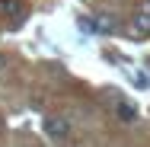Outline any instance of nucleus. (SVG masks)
<instances>
[{
  "label": "nucleus",
  "mask_w": 150,
  "mask_h": 147,
  "mask_svg": "<svg viewBox=\"0 0 150 147\" xmlns=\"http://www.w3.org/2000/svg\"><path fill=\"white\" fill-rule=\"evenodd\" d=\"M80 29H83V32H96V26H93V19H86V16H80Z\"/></svg>",
  "instance_id": "nucleus-6"
},
{
  "label": "nucleus",
  "mask_w": 150,
  "mask_h": 147,
  "mask_svg": "<svg viewBox=\"0 0 150 147\" xmlns=\"http://www.w3.org/2000/svg\"><path fill=\"white\" fill-rule=\"evenodd\" d=\"M134 83H137V87H141V89H144V87H150V80H147V77H144V74H137V77H134Z\"/></svg>",
  "instance_id": "nucleus-7"
},
{
  "label": "nucleus",
  "mask_w": 150,
  "mask_h": 147,
  "mask_svg": "<svg viewBox=\"0 0 150 147\" xmlns=\"http://www.w3.org/2000/svg\"><path fill=\"white\" fill-rule=\"evenodd\" d=\"M0 13L10 16V19H19L23 16V0H0Z\"/></svg>",
  "instance_id": "nucleus-3"
},
{
  "label": "nucleus",
  "mask_w": 150,
  "mask_h": 147,
  "mask_svg": "<svg viewBox=\"0 0 150 147\" xmlns=\"http://www.w3.org/2000/svg\"><path fill=\"white\" fill-rule=\"evenodd\" d=\"M3 67H6V58H3V55H0V70H3Z\"/></svg>",
  "instance_id": "nucleus-8"
},
{
  "label": "nucleus",
  "mask_w": 150,
  "mask_h": 147,
  "mask_svg": "<svg viewBox=\"0 0 150 147\" xmlns=\"http://www.w3.org/2000/svg\"><path fill=\"white\" fill-rule=\"evenodd\" d=\"M115 115H118L121 121H134V118H137V109H134L128 99H121L118 106H115Z\"/></svg>",
  "instance_id": "nucleus-5"
},
{
  "label": "nucleus",
  "mask_w": 150,
  "mask_h": 147,
  "mask_svg": "<svg viewBox=\"0 0 150 147\" xmlns=\"http://www.w3.org/2000/svg\"><path fill=\"white\" fill-rule=\"evenodd\" d=\"M93 26H96V32L109 35V32H115V29H118V19H115V16H109V13H99V16L93 19Z\"/></svg>",
  "instance_id": "nucleus-2"
},
{
  "label": "nucleus",
  "mask_w": 150,
  "mask_h": 147,
  "mask_svg": "<svg viewBox=\"0 0 150 147\" xmlns=\"http://www.w3.org/2000/svg\"><path fill=\"white\" fill-rule=\"evenodd\" d=\"M131 26H134V35H137V38L150 35V13H137V16L131 19Z\"/></svg>",
  "instance_id": "nucleus-4"
},
{
  "label": "nucleus",
  "mask_w": 150,
  "mask_h": 147,
  "mask_svg": "<svg viewBox=\"0 0 150 147\" xmlns=\"http://www.w3.org/2000/svg\"><path fill=\"white\" fill-rule=\"evenodd\" d=\"M42 128H45V138H51V141H67L74 125H70L67 115H45Z\"/></svg>",
  "instance_id": "nucleus-1"
}]
</instances>
